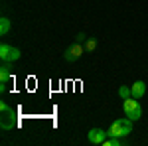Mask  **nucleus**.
<instances>
[{
	"label": "nucleus",
	"mask_w": 148,
	"mask_h": 146,
	"mask_svg": "<svg viewBox=\"0 0 148 146\" xmlns=\"http://www.w3.org/2000/svg\"><path fill=\"white\" fill-rule=\"evenodd\" d=\"M107 136H109L107 130H103V128H91L89 134H87V138H89L91 144H103V140H105Z\"/></svg>",
	"instance_id": "obj_6"
},
{
	"label": "nucleus",
	"mask_w": 148,
	"mask_h": 146,
	"mask_svg": "<svg viewBox=\"0 0 148 146\" xmlns=\"http://www.w3.org/2000/svg\"><path fill=\"white\" fill-rule=\"evenodd\" d=\"M123 111H125V117H128L130 121H140V117H142V107L134 97H128L123 101Z\"/></svg>",
	"instance_id": "obj_3"
},
{
	"label": "nucleus",
	"mask_w": 148,
	"mask_h": 146,
	"mask_svg": "<svg viewBox=\"0 0 148 146\" xmlns=\"http://www.w3.org/2000/svg\"><path fill=\"white\" fill-rule=\"evenodd\" d=\"M119 97L125 101V99H128V97H132V93H130V87H126V85H121L119 87Z\"/></svg>",
	"instance_id": "obj_10"
},
{
	"label": "nucleus",
	"mask_w": 148,
	"mask_h": 146,
	"mask_svg": "<svg viewBox=\"0 0 148 146\" xmlns=\"http://www.w3.org/2000/svg\"><path fill=\"white\" fill-rule=\"evenodd\" d=\"M10 75H12V63L4 61L2 67H0V91H2V93L6 91V83H8Z\"/></svg>",
	"instance_id": "obj_5"
},
{
	"label": "nucleus",
	"mask_w": 148,
	"mask_h": 146,
	"mask_svg": "<svg viewBox=\"0 0 148 146\" xmlns=\"http://www.w3.org/2000/svg\"><path fill=\"white\" fill-rule=\"evenodd\" d=\"M85 40H87V36L83 34V32H81V34H77V38H75V42H81V44H83Z\"/></svg>",
	"instance_id": "obj_13"
},
{
	"label": "nucleus",
	"mask_w": 148,
	"mask_h": 146,
	"mask_svg": "<svg viewBox=\"0 0 148 146\" xmlns=\"http://www.w3.org/2000/svg\"><path fill=\"white\" fill-rule=\"evenodd\" d=\"M95 49H97V40H95V38H87V40H85V51H95Z\"/></svg>",
	"instance_id": "obj_11"
},
{
	"label": "nucleus",
	"mask_w": 148,
	"mask_h": 146,
	"mask_svg": "<svg viewBox=\"0 0 148 146\" xmlns=\"http://www.w3.org/2000/svg\"><path fill=\"white\" fill-rule=\"evenodd\" d=\"M130 93H132L134 99L140 101V99L144 97V93H146V83H144V81H136V83H132V85H130Z\"/></svg>",
	"instance_id": "obj_7"
},
{
	"label": "nucleus",
	"mask_w": 148,
	"mask_h": 146,
	"mask_svg": "<svg viewBox=\"0 0 148 146\" xmlns=\"http://www.w3.org/2000/svg\"><path fill=\"white\" fill-rule=\"evenodd\" d=\"M83 53H85V45H81V42H73L63 51V57H65V61H69V63H75L77 59H81Z\"/></svg>",
	"instance_id": "obj_4"
},
{
	"label": "nucleus",
	"mask_w": 148,
	"mask_h": 146,
	"mask_svg": "<svg viewBox=\"0 0 148 146\" xmlns=\"http://www.w3.org/2000/svg\"><path fill=\"white\" fill-rule=\"evenodd\" d=\"M20 57H22V51H20L18 47H10V53L6 57V61H8V63H14V61H18Z\"/></svg>",
	"instance_id": "obj_9"
},
{
	"label": "nucleus",
	"mask_w": 148,
	"mask_h": 146,
	"mask_svg": "<svg viewBox=\"0 0 148 146\" xmlns=\"http://www.w3.org/2000/svg\"><path fill=\"white\" fill-rule=\"evenodd\" d=\"M10 47L12 45H8V44L0 45V59H2V61H6V57H8V53H10Z\"/></svg>",
	"instance_id": "obj_12"
},
{
	"label": "nucleus",
	"mask_w": 148,
	"mask_h": 146,
	"mask_svg": "<svg viewBox=\"0 0 148 146\" xmlns=\"http://www.w3.org/2000/svg\"><path fill=\"white\" fill-rule=\"evenodd\" d=\"M132 123H134V121H130L128 117H125V119H116V121L111 123V126L107 128V132H109V136L125 138V136H128L130 132H132Z\"/></svg>",
	"instance_id": "obj_1"
},
{
	"label": "nucleus",
	"mask_w": 148,
	"mask_h": 146,
	"mask_svg": "<svg viewBox=\"0 0 148 146\" xmlns=\"http://www.w3.org/2000/svg\"><path fill=\"white\" fill-rule=\"evenodd\" d=\"M0 111H2L0 126H2L4 130H12V128H16V126H18V117H16V111L12 109L10 105H6V103L2 101V103H0Z\"/></svg>",
	"instance_id": "obj_2"
},
{
	"label": "nucleus",
	"mask_w": 148,
	"mask_h": 146,
	"mask_svg": "<svg viewBox=\"0 0 148 146\" xmlns=\"http://www.w3.org/2000/svg\"><path fill=\"white\" fill-rule=\"evenodd\" d=\"M10 26H12L10 18H6V16H2V18H0V34H2V36H6L8 32H10Z\"/></svg>",
	"instance_id": "obj_8"
}]
</instances>
